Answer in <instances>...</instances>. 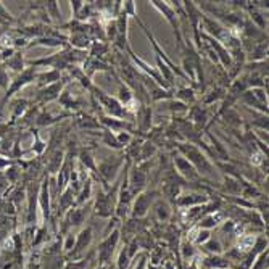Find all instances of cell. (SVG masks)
<instances>
[{"label":"cell","instance_id":"5","mask_svg":"<svg viewBox=\"0 0 269 269\" xmlns=\"http://www.w3.org/2000/svg\"><path fill=\"white\" fill-rule=\"evenodd\" d=\"M161 197V192L158 189H145L144 192L137 193L134 197L132 206H131V213L129 216L134 219H144L147 215L150 213L154 203Z\"/></svg>","mask_w":269,"mask_h":269},{"label":"cell","instance_id":"19","mask_svg":"<svg viewBox=\"0 0 269 269\" xmlns=\"http://www.w3.org/2000/svg\"><path fill=\"white\" fill-rule=\"evenodd\" d=\"M73 124H75L77 129L85 131L89 134L92 131L103 129V127L100 126V123H99V119H97V116L87 115V113H76V119L73 121Z\"/></svg>","mask_w":269,"mask_h":269},{"label":"cell","instance_id":"22","mask_svg":"<svg viewBox=\"0 0 269 269\" xmlns=\"http://www.w3.org/2000/svg\"><path fill=\"white\" fill-rule=\"evenodd\" d=\"M76 206V192L73 191L70 186H66L65 191L60 193V200H58V216H65L71 208Z\"/></svg>","mask_w":269,"mask_h":269},{"label":"cell","instance_id":"32","mask_svg":"<svg viewBox=\"0 0 269 269\" xmlns=\"http://www.w3.org/2000/svg\"><path fill=\"white\" fill-rule=\"evenodd\" d=\"M158 152V147L152 142V140H149V139H145L144 140V144H142V147H140V155H139V161L137 163H140V161H149V160H152L154 158V155Z\"/></svg>","mask_w":269,"mask_h":269},{"label":"cell","instance_id":"33","mask_svg":"<svg viewBox=\"0 0 269 269\" xmlns=\"http://www.w3.org/2000/svg\"><path fill=\"white\" fill-rule=\"evenodd\" d=\"M63 161H65V152L63 150H55L52 158H48V171H50V174H55L57 171H60Z\"/></svg>","mask_w":269,"mask_h":269},{"label":"cell","instance_id":"35","mask_svg":"<svg viewBox=\"0 0 269 269\" xmlns=\"http://www.w3.org/2000/svg\"><path fill=\"white\" fill-rule=\"evenodd\" d=\"M92 256H94V252H90V253H87L85 258H81L77 261H66L63 269H85L89 265V261L92 260Z\"/></svg>","mask_w":269,"mask_h":269},{"label":"cell","instance_id":"29","mask_svg":"<svg viewBox=\"0 0 269 269\" xmlns=\"http://www.w3.org/2000/svg\"><path fill=\"white\" fill-rule=\"evenodd\" d=\"M179 255L184 261H192L197 255V250H195V245L189 240L187 237H182L181 245H179Z\"/></svg>","mask_w":269,"mask_h":269},{"label":"cell","instance_id":"13","mask_svg":"<svg viewBox=\"0 0 269 269\" xmlns=\"http://www.w3.org/2000/svg\"><path fill=\"white\" fill-rule=\"evenodd\" d=\"M189 123H191L197 131H205L208 127V119H210V108L201 107L198 103H195L193 107H189L187 112V118Z\"/></svg>","mask_w":269,"mask_h":269},{"label":"cell","instance_id":"36","mask_svg":"<svg viewBox=\"0 0 269 269\" xmlns=\"http://www.w3.org/2000/svg\"><path fill=\"white\" fill-rule=\"evenodd\" d=\"M131 261H132V258L129 256V253H127V248L124 245V248L119 252L118 261H116V269H127L131 266Z\"/></svg>","mask_w":269,"mask_h":269},{"label":"cell","instance_id":"10","mask_svg":"<svg viewBox=\"0 0 269 269\" xmlns=\"http://www.w3.org/2000/svg\"><path fill=\"white\" fill-rule=\"evenodd\" d=\"M152 7L156 8L160 13L164 16V20L169 23V26L173 28V31L176 34V40H177V45L184 42V34L181 31V21H179V16H177L176 10L173 8V5L169 2H160V0H152Z\"/></svg>","mask_w":269,"mask_h":269},{"label":"cell","instance_id":"26","mask_svg":"<svg viewBox=\"0 0 269 269\" xmlns=\"http://www.w3.org/2000/svg\"><path fill=\"white\" fill-rule=\"evenodd\" d=\"M203 265L210 269H228L231 266V261L228 260V256L208 255L203 258Z\"/></svg>","mask_w":269,"mask_h":269},{"label":"cell","instance_id":"12","mask_svg":"<svg viewBox=\"0 0 269 269\" xmlns=\"http://www.w3.org/2000/svg\"><path fill=\"white\" fill-rule=\"evenodd\" d=\"M210 200H211L210 193L200 192V191H189V192H182L179 197H177V200L174 201V206L181 208V210H187V208L205 205Z\"/></svg>","mask_w":269,"mask_h":269},{"label":"cell","instance_id":"9","mask_svg":"<svg viewBox=\"0 0 269 269\" xmlns=\"http://www.w3.org/2000/svg\"><path fill=\"white\" fill-rule=\"evenodd\" d=\"M171 163H173V168L176 173L186 182H189V184H198V182L203 181L201 176L197 173V169H195L179 152H173V154H171Z\"/></svg>","mask_w":269,"mask_h":269},{"label":"cell","instance_id":"44","mask_svg":"<svg viewBox=\"0 0 269 269\" xmlns=\"http://www.w3.org/2000/svg\"><path fill=\"white\" fill-rule=\"evenodd\" d=\"M228 269H231V268H228Z\"/></svg>","mask_w":269,"mask_h":269},{"label":"cell","instance_id":"17","mask_svg":"<svg viewBox=\"0 0 269 269\" xmlns=\"http://www.w3.org/2000/svg\"><path fill=\"white\" fill-rule=\"evenodd\" d=\"M36 76H38V73H36V70L34 68H29V70H24L20 76H18L15 81H13V84L10 85V89L7 90V94H5V99H3V105H5V102H7L11 95H13L15 92H18L20 89H23L24 85H28L29 82H33L34 79H36Z\"/></svg>","mask_w":269,"mask_h":269},{"label":"cell","instance_id":"20","mask_svg":"<svg viewBox=\"0 0 269 269\" xmlns=\"http://www.w3.org/2000/svg\"><path fill=\"white\" fill-rule=\"evenodd\" d=\"M82 71L85 73V76H87L89 79H92V76L95 75V73H107V71H112L113 66L110 63H105L102 62V60H97V58H92L87 55V58H85V62L81 65Z\"/></svg>","mask_w":269,"mask_h":269},{"label":"cell","instance_id":"34","mask_svg":"<svg viewBox=\"0 0 269 269\" xmlns=\"http://www.w3.org/2000/svg\"><path fill=\"white\" fill-rule=\"evenodd\" d=\"M62 73L57 71V70H48L45 73H40V75L36 76V79H39V81L44 84V85H50V84H55L58 82L60 79H62Z\"/></svg>","mask_w":269,"mask_h":269},{"label":"cell","instance_id":"15","mask_svg":"<svg viewBox=\"0 0 269 269\" xmlns=\"http://www.w3.org/2000/svg\"><path fill=\"white\" fill-rule=\"evenodd\" d=\"M77 160H79V164H81V166L89 173V176L92 174L95 179L100 182L99 171H97V158L94 155V147H84V149L79 150Z\"/></svg>","mask_w":269,"mask_h":269},{"label":"cell","instance_id":"4","mask_svg":"<svg viewBox=\"0 0 269 269\" xmlns=\"http://www.w3.org/2000/svg\"><path fill=\"white\" fill-rule=\"evenodd\" d=\"M124 163H126L124 154H119L115 156H105L97 161V171H99V177L103 189H107L110 184H113L116 181V177H118V174L124 168Z\"/></svg>","mask_w":269,"mask_h":269},{"label":"cell","instance_id":"16","mask_svg":"<svg viewBox=\"0 0 269 269\" xmlns=\"http://www.w3.org/2000/svg\"><path fill=\"white\" fill-rule=\"evenodd\" d=\"M68 82H71V79H70L68 76H65V77L60 79L58 82L50 84V85H45V87L40 90L39 100H40L42 103H50V102L58 100L60 94L63 92V89L66 87V84H68Z\"/></svg>","mask_w":269,"mask_h":269},{"label":"cell","instance_id":"39","mask_svg":"<svg viewBox=\"0 0 269 269\" xmlns=\"http://www.w3.org/2000/svg\"><path fill=\"white\" fill-rule=\"evenodd\" d=\"M7 65L10 66L11 70H15V71H23L24 62H23V58H21V53H16L11 58H8L7 60Z\"/></svg>","mask_w":269,"mask_h":269},{"label":"cell","instance_id":"37","mask_svg":"<svg viewBox=\"0 0 269 269\" xmlns=\"http://www.w3.org/2000/svg\"><path fill=\"white\" fill-rule=\"evenodd\" d=\"M268 255H269V250L266 248L265 252H261L258 256H256L250 269H268Z\"/></svg>","mask_w":269,"mask_h":269},{"label":"cell","instance_id":"25","mask_svg":"<svg viewBox=\"0 0 269 269\" xmlns=\"http://www.w3.org/2000/svg\"><path fill=\"white\" fill-rule=\"evenodd\" d=\"M223 223H224V213L223 211H216V215H215V213H210V215L201 218L200 221L195 224V228L211 231L213 228H218V226H221Z\"/></svg>","mask_w":269,"mask_h":269},{"label":"cell","instance_id":"6","mask_svg":"<svg viewBox=\"0 0 269 269\" xmlns=\"http://www.w3.org/2000/svg\"><path fill=\"white\" fill-rule=\"evenodd\" d=\"M152 166L149 161H140V163H131L129 169H127V186H129L131 192L137 195L144 192L149 184V168Z\"/></svg>","mask_w":269,"mask_h":269},{"label":"cell","instance_id":"3","mask_svg":"<svg viewBox=\"0 0 269 269\" xmlns=\"http://www.w3.org/2000/svg\"><path fill=\"white\" fill-rule=\"evenodd\" d=\"M89 94L94 97L97 103H100L103 113L110 116V118L124 119V121H129V123H134V112L127 110L124 105H121L116 97L107 94L105 90H102L100 87H97V85H94Z\"/></svg>","mask_w":269,"mask_h":269},{"label":"cell","instance_id":"1","mask_svg":"<svg viewBox=\"0 0 269 269\" xmlns=\"http://www.w3.org/2000/svg\"><path fill=\"white\" fill-rule=\"evenodd\" d=\"M174 149L197 169V173L201 176L203 181H210L215 177V173H216L215 163H213L210 158L206 156L205 152L200 150L197 145L189 144V142H174Z\"/></svg>","mask_w":269,"mask_h":269},{"label":"cell","instance_id":"38","mask_svg":"<svg viewBox=\"0 0 269 269\" xmlns=\"http://www.w3.org/2000/svg\"><path fill=\"white\" fill-rule=\"evenodd\" d=\"M45 8H47V15H50L53 18V21L60 23L62 21V13H60V8H58V3L57 2H47L45 3Z\"/></svg>","mask_w":269,"mask_h":269},{"label":"cell","instance_id":"21","mask_svg":"<svg viewBox=\"0 0 269 269\" xmlns=\"http://www.w3.org/2000/svg\"><path fill=\"white\" fill-rule=\"evenodd\" d=\"M226 87H223V85H218L215 84L211 89H208L206 92H203V97L200 99V103L198 105L201 107H211V105H215V103L218 102H223L224 100V97H226Z\"/></svg>","mask_w":269,"mask_h":269},{"label":"cell","instance_id":"42","mask_svg":"<svg viewBox=\"0 0 269 269\" xmlns=\"http://www.w3.org/2000/svg\"><path fill=\"white\" fill-rule=\"evenodd\" d=\"M8 85V76L5 73L3 65H0V87H7Z\"/></svg>","mask_w":269,"mask_h":269},{"label":"cell","instance_id":"27","mask_svg":"<svg viewBox=\"0 0 269 269\" xmlns=\"http://www.w3.org/2000/svg\"><path fill=\"white\" fill-rule=\"evenodd\" d=\"M219 116H223V119H224V123L228 124L229 127H234V129H238L242 124H243V118H242V115L237 112L235 108H229V110H226L224 113H221Z\"/></svg>","mask_w":269,"mask_h":269},{"label":"cell","instance_id":"14","mask_svg":"<svg viewBox=\"0 0 269 269\" xmlns=\"http://www.w3.org/2000/svg\"><path fill=\"white\" fill-rule=\"evenodd\" d=\"M58 103L62 105L65 110H71L73 113H79L85 105L84 97H81L79 94H73L70 82L66 84V87L63 89V92L58 97Z\"/></svg>","mask_w":269,"mask_h":269},{"label":"cell","instance_id":"11","mask_svg":"<svg viewBox=\"0 0 269 269\" xmlns=\"http://www.w3.org/2000/svg\"><path fill=\"white\" fill-rule=\"evenodd\" d=\"M94 240V231L90 226H85L81 231L77 232L76 235V242H75V247L68 253L70 260L68 261H77L82 258V255L85 253V250L90 247V243Z\"/></svg>","mask_w":269,"mask_h":269},{"label":"cell","instance_id":"43","mask_svg":"<svg viewBox=\"0 0 269 269\" xmlns=\"http://www.w3.org/2000/svg\"><path fill=\"white\" fill-rule=\"evenodd\" d=\"M95 269H108V266H97Z\"/></svg>","mask_w":269,"mask_h":269},{"label":"cell","instance_id":"23","mask_svg":"<svg viewBox=\"0 0 269 269\" xmlns=\"http://www.w3.org/2000/svg\"><path fill=\"white\" fill-rule=\"evenodd\" d=\"M174 99L182 102L184 105H195L198 102V97H197V90L191 85H179L177 89H174Z\"/></svg>","mask_w":269,"mask_h":269},{"label":"cell","instance_id":"7","mask_svg":"<svg viewBox=\"0 0 269 269\" xmlns=\"http://www.w3.org/2000/svg\"><path fill=\"white\" fill-rule=\"evenodd\" d=\"M121 240L119 235V228L113 229L110 234H107L103 237V240L99 243L97 247V261H99V266H108L113 260V255L116 252V247Z\"/></svg>","mask_w":269,"mask_h":269},{"label":"cell","instance_id":"31","mask_svg":"<svg viewBox=\"0 0 269 269\" xmlns=\"http://www.w3.org/2000/svg\"><path fill=\"white\" fill-rule=\"evenodd\" d=\"M100 140L103 145H107L108 149L112 150H116V152H121L123 150V147H121V144L118 142V139H116V134L108 131V129H102L100 132Z\"/></svg>","mask_w":269,"mask_h":269},{"label":"cell","instance_id":"24","mask_svg":"<svg viewBox=\"0 0 269 269\" xmlns=\"http://www.w3.org/2000/svg\"><path fill=\"white\" fill-rule=\"evenodd\" d=\"M92 193H94V181H92V176H87L76 195V206L85 205L87 201H90Z\"/></svg>","mask_w":269,"mask_h":269},{"label":"cell","instance_id":"30","mask_svg":"<svg viewBox=\"0 0 269 269\" xmlns=\"http://www.w3.org/2000/svg\"><path fill=\"white\" fill-rule=\"evenodd\" d=\"M201 250H203L205 253L208 255H221L223 253V243H221V238L219 237H215V235H211L208 240L201 245Z\"/></svg>","mask_w":269,"mask_h":269},{"label":"cell","instance_id":"28","mask_svg":"<svg viewBox=\"0 0 269 269\" xmlns=\"http://www.w3.org/2000/svg\"><path fill=\"white\" fill-rule=\"evenodd\" d=\"M40 205H42V213H44V219L47 221L50 216V191H48V179H44L40 186Z\"/></svg>","mask_w":269,"mask_h":269},{"label":"cell","instance_id":"18","mask_svg":"<svg viewBox=\"0 0 269 269\" xmlns=\"http://www.w3.org/2000/svg\"><path fill=\"white\" fill-rule=\"evenodd\" d=\"M150 211L154 213L155 221L158 223H168L171 221V218H173V205L164 200L163 197H160L155 201Z\"/></svg>","mask_w":269,"mask_h":269},{"label":"cell","instance_id":"8","mask_svg":"<svg viewBox=\"0 0 269 269\" xmlns=\"http://www.w3.org/2000/svg\"><path fill=\"white\" fill-rule=\"evenodd\" d=\"M134 127L136 136L147 137L149 132L154 129V107L152 105H137L134 112Z\"/></svg>","mask_w":269,"mask_h":269},{"label":"cell","instance_id":"41","mask_svg":"<svg viewBox=\"0 0 269 269\" xmlns=\"http://www.w3.org/2000/svg\"><path fill=\"white\" fill-rule=\"evenodd\" d=\"M71 13H73V20H76L77 18V15L81 13V10H82V7H84V3L85 2H82V0H71Z\"/></svg>","mask_w":269,"mask_h":269},{"label":"cell","instance_id":"40","mask_svg":"<svg viewBox=\"0 0 269 269\" xmlns=\"http://www.w3.org/2000/svg\"><path fill=\"white\" fill-rule=\"evenodd\" d=\"M75 242H76V235L73 234V232H68V234L65 235V242H63V250L66 253H70L73 247H75Z\"/></svg>","mask_w":269,"mask_h":269},{"label":"cell","instance_id":"2","mask_svg":"<svg viewBox=\"0 0 269 269\" xmlns=\"http://www.w3.org/2000/svg\"><path fill=\"white\" fill-rule=\"evenodd\" d=\"M119 184L121 181H115L113 184H110L107 189H103L102 186L99 187L92 203V210L95 213V216L103 218V219H112L115 216L116 203H118Z\"/></svg>","mask_w":269,"mask_h":269}]
</instances>
